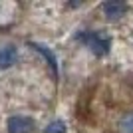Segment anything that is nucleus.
<instances>
[{"mask_svg":"<svg viewBox=\"0 0 133 133\" xmlns=\"http://www.w3.org/2000/svg\"><path fill=\"white\" fill-rule=\"evenodd\" d=\"M78 40L83 46H88L95 56H105L109 52V40L101 36L99 32H91V30H83L78 34Z\"/></svg>","mask_w":133,"mask_h":133,"instance_id":"1","label":"nucleus"},{"mask_svg":"<svg viewBox=\"0 0 133 133\" xmlns=\"http://www.w3.org/2000/svg\"><path fill=\"white\" fill-rule=\"evenodd\" d=\"M34 129V119L26 115H12L8 119V131L10 133H30Z\"/></svg>","mask_w":133,"mask_h":133,"instance_id":"2","label":"nucleus"},{"mask_svg":"<svg viewBox=\"0 0 133 133\" xmlns=\"http://www.w3.org/2000/svg\"><path fill=\"white\" fill-rule=\"evenodd\" d=\"M18 60V50L16 46H2L0 48V70H8L14 66Z\"/></svg>","mask_w":133,"mask_h":133,"instance_id":"3","label":"nucleus"},{"mask_svg":"<svg viewBox=\"0 0 133 133\" xmlns=\"http://www.w3.org/2000/svg\"><path fill=\"white\" fill-rule=\"evenodd\" d=\"M101 8H103V12H105V16L109 18V20H117V18H121L123 14L127 12V4H125V2H117V0L105 2Z\"/></svg>","mask_w":133,"mask_h":133,"instance_id":"4","label":"nucleus"},{"mask_svg":"<svg viewBox=\"0 0 133 133\" xmlns=\"http://www.w3.org/2000/svg\"><path fill=\"white\" fill-rule=\"evenodd\" d=\"M30 48H34V50L38 52V54H42L44 56V60L50 64V68H52V72H54V76L58 74V60H56V56L52 54V50H48L46 46H42V44H38V42H32L30 44Z\"/></svg>","mask_w":133,"mask_h":133,"instance_id":"5","label":"nucleus"},{"mask_svg":"<svg viewBox=\"0 0 133 133\" xmlns=\"http://www.w3.org/2000/svg\"><path fill=\"white\" fill-rule=\"evenodd\" d=\"M44 133H66V123L62 119H56L44 127Z\"/></svg>","mask_w":133,"mask_h":133,"instance_id":"6","label":"nucleus"},{"mask_svg":"<svg viewBox=\"0 0 133 133\" xmlns=\"http://www.w3.org/2000/svg\"><path fill=\"white\" fill-rule=\"evenodd\" d=\"M121 129L125 133H133V113H127V115L121 117V121H119Z\"/></svg>","mask_w":133,"mask_h":133,"instance_id":"7","label":"nucleus"}]
</instances>
